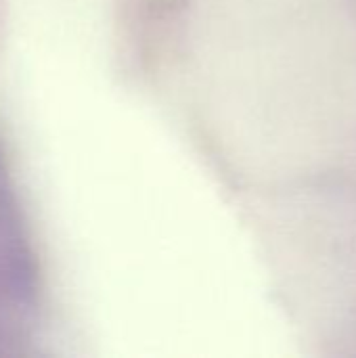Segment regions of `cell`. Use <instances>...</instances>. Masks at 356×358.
Here are the masks:
<instances>
[{
  "label": "cell",
  "mask_w": 356,
  "mask_h": 358,
  "mask_svg": "<svg viewBox=\"0 0 356 358\" xmlns=\"http://www.w3.org/2000/svg\"><path fill=\"white\" fill-rule=\"evenodd\" d=\"M31 285L29 252L0 166V336L27 313Z\"/></svg>",
  "instance_id": "6da1fadb"
}]
</instances>
